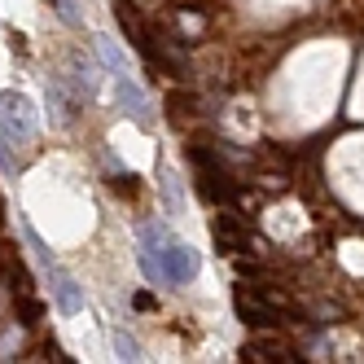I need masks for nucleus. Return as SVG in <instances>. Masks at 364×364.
I'll use <instances>...</instances> for the list:
<instances>
[{"instance_id": "obj_1", "label": "nucleus", "mask_w": 364, "mask_h": 364, "mask_svg": "<svg viewBox=\"0 0 364 364\" xmlns=\"http://www.w3.org/2000/svg\"><path fill=\"white\" fill-rule=\"evenodd\" d=\"M22 237H27V246L36 250V259H40V268H44V277H48V294H53V303L66 311V316H75V311H84V294H80V285H75V277L58 264L53 255H48V246L40 242V232L36 228H22Z\"/></svg>"}, {"instance_id": "obj_2", "label": "nucleus", "mask_w": 364, "mask_h": 364, "mask_svg": "<svg viewBox=\"0 0 364 364\" xmlns=\"http://www.w3.org/2000/svg\"><path fill=\"white\" fill-rule=\"evenodd\" d=\"M0 132L14 145H31L36 141V110L31 101L14 92V88H0Z\"/></svg>"}, {"instance_id": "obj_3", "label": "nucleus", "mask_w": 364, "mask_h": 364, "mask_svg": "<svg viewBox=\"0 0 364 364\" xmlns=\"http://www.w3.org/2000/svg\"><path fill=\"white\" fill-rule=\"evenodd\" d=\"M154 264H159L163 281H171V285H185L189 277H198L202 259H198V250H193V246H185V242H163V250L154 255Z\"/></svg>"}, {"instance_id": "obj_4", "label": "nucleus", "mask_w": 364, "mask_h": 364, "mask_svg": "<svg viewBox=\"0 0 364 364\" xmlns=\"http://www.w3.org/2000/svg\"><path fill=\"white\" fill-rule=\"evenodd\" d=\"M114 97H119V110H123L127 119H132L136 127H154V106H149L145 88L132 80V75L114 70Z\"/></svg>"}, {"instance_id": "obj_5", "label": "nucleus", "mask_w": 364, "mask_h": 364, "mask_svg": "<svg viewBox=\"0 0 364 364\" xmlns=\"http://www.w3.org/2000/svg\"><path fill=\"white\" fill-rule=\"evenodd\" d=\"M237 311L250 325H277L281 321V303L268 299V294H255L250 285H237Z\"/></svg>"}, {"instance_id": "obj_6", "label": "nucleus", "mask_w": 364, "mask_h": 364, "mask_svg": "<svg viewBox=\"0 0 364 364\" xmlns=\"http://www.w3.org/2000/svg\"><path fill=\"white\" fill-rule=\"evenodd\" d=\"M215 242L224 250H246V228L232 220V215H224V220H215Z\"/></svg>"}, {"instance_id": "obj_7", "label": "nucleus", "mask_w": 364, "mask_h": 364, "mask_svg": "<svg viewBox=\"0 0 364 364\" xmlns=\"http://www.w3.org/2000/svg\"><path fill=\"white\" fill-rule=\"evenodd\" d=\"M114 355H119V360H141V351H136V343H132V333L114 329Z\"/></svg>"}, {"instance_id": "obj_8", "label": "nucleus", "mask_w": 364, "mask_h": 364, "mask_svg": "<svg viewBox=\"0 0 364 364\" xmlns=\"http://www.w3.org/2000/svg\"><path fill=\"white\" fill-rule=\"evenodd\" d=\"M53 9L70 22V27H80V5H75V0H53Z\"/></svg>"}, {"instance_id": "obj_9", "label": "nucleus", "mask_w": 364, "mask_h": 364, "mask_svg": "<svg viewBox=\"0 0 364 364\" xmlns=\"http://www.w3.org/2000/svg\"><path fill=\"white\" fill-rule=\"evenodd\" d=\"M101 58L110 62V70H123V53H119V48H114L110 40H101Z\"/></svg>"}, {"instance_id": "obj_10", "label": "nucleus", "mask_w": 364, "mask_h": 364, "mask_svg": "<svg viewBox=\"0 0 364 364\" xmlns=\"http://www.w3.org/2000/svg\"><path fill=\"white\" fill-rule=\"evenodd\" d=\"M18 347H22V338H18V329H14V333H5V338H0V360H14L9 351H18Z\"/></svg>"}]
</instances>
